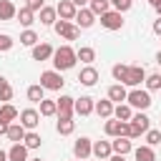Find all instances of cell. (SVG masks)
I'll return each instance as SVG.
<instances>
[{
  "label": "cell",
  "mask_w": 161,
  "mask_h": 161,
  "mask_svg": "<svg viewBox=\"0 0 161 161\" xmlns=\"http://www.w3.org/2000/svg\"><path fill=\"white\" fill-rule=\"evenodd\" d=\"M8 126H10L8 121H0V136H5V133H8Z\"/></svg>",
  "instance_id": "obj_45"
},
{
  "label": "cell",
  "mask_w": 161,
  "mask_h": 161,
  "mask_svg": "<svg viewBox=\"0 0 161 161\" xmlns=\"http://www.w3.org/2000/svg\"><path fill=\"white\" fill-rule=\"evenodd\" d=\"M126 103H128L131 108H136V111H146V108L151 106V93H148V91H141V88H133V91H128Z\"/></svg>",
  "instance_id": "obj_3"
},
{
  "label": "cell",
  "mask_w": 161,
  "mask_h": 161,
  "mask_svg": "<svg viewBox=\"0 0 161 161\" xmlns=\"http://www.w3.org/2000/svg\"><path fill=\"white\" fill-rule=\"evenodd\" d=\"M111 148H113V153L126 156V153H131V151H133V143H131V138H128V136H116V138L111 141Z\"/></svg>",
  "instance_id": "obj_14"
},
{
  "label": "cell",
  "mask_w": 161,
  "mask_h": 161,
  "mask_svg": "<svg viewBox=\"0 0 161 161\" xmlns=\"http://www.w3.org/2000/svg\"><path fill=\"white\" fill-rule=\"evenodd\" d=\"M28 161H40V158H28Z\"/></svg>",
  "instance_id": "obj_51"
},
{
  "label": "cell",
  "mask_w": 161,
  "mask_h": 161,
  "mask_svg": "<svg viewBox=\"0 0 161 161\" xmlns=\"http://www.w3.org/2000/svg\"><path fill=\"white\" fill-rule=\"evenodd\" d=\"M15 13H18V8L10 0H0V20H13Z\"/></svg>",
  "instance_id": "obj_31"
},
{
  "label": "cell",
  "mask_w": 161,
  "mask_h": 161,
  "mask_svg": "<svg viewBox=\"0 0 161 161\" xmlns=\"http://www.w3.org/2000/svg\"><path fill=\"white\" fill-rule=\"evenodd\" d=\"M98 161H103V158H98Z\"/></svg>",
  "instance_id": "obj_53"
},
{
  "label": "cell",
  "mask_w": 161,
  "mask_h": 161,
  "mask_svg": "<svg viewBox=\"0 0 161 161\" xmlns=\"http://www.w3.org/2000/svg\"><path fill=\"white\" fill-rule=\"evenodd\" d=\"M143 136H146V143H148V146H156V143H161V131H156V128H148Z\"/></svg>",
  "instance_id": "obj_39"
},
{
  "label": "cell",
  "mask_w": 161,
  "mask_h": 161,
  "mask_svg": "<svg viewBox=\"0 0 161 161\" xmlns=\"http://www.w3.org/2000/svg\"><path fill=\"white\" fill-rule=\"evenodd\" d=\"M151 30H153L156 35H161V15H158V18L153 20V28H151Z\"/></svg>",
  "instance_id": "obj_43"
},
{
  "label": "cell",
  "mask_w": 161,
  "mask_h": 161,
  "mask_svg": "<svg viewBox=\"0 0 161 161\" xmlns=\"http://www.w3.org/2000/svg\"><path fill=\"white\" fill-rule=\"evenodd\" d=\"M0 161H8V151H3V148H0Z\"/></svg>",
  "instance_id": "obj_47"
},
{
  "label": "cell",
  "mask_w": 161,
  "mask_h": 161,
  "mask_svg": "<svg viewBox=\"0 0 161 161\" xmlns=\"http://www.w3.org/2000/svg\"><path fill=\"white\" fill-rule=\"evenodd\" d=\"M8 161H28V146L20 141V143H13L8 148Z\"/></svg>",
  "instance_id": "obj_17"
},
{
  "label": "cell",
  "mask_w": 161,
  "mask_h": 161,
  "mask_svg": "<svg viewBox=\"0 0 161 161\" xmlns=\"http://www.w3.org/2000/svg\"><path fill=\"white\" fill-rule=\"evenodd\" d=\"M75 161H86V158H75Z\"/></svg>",
  "instance_id": "obj_52"
},
{
  "label": "cell",
  "mask_w": 161,
  "mask_h": 161,
  "mask_svg": "<svg viewBox=\"0 0 161 161\" xmlns=\"http://www.w3.org/2000/svg\"><path fill=\"white\" fill-rule=\"evenodd\" d=\"M131 5H133V0H111V8H113V10H118V13L131 10Z\"/></svg>",
  "instance_id": "obj_40"
},
{
  "label": "cell",
  "mask_w": 161,
  "mask_h": 161,
  "mask_svg": "<svg viewBox=\"0 0 161 161\" xmlns=\"http://www.w3.org/2000/svg\"><path fill=\"white\" fill-rule=\"evenodd\" d=\"M106 136L116 138V136H128V121H118V118H106V126H103Z\"/></svg>",
  "instance_id": "obj_6"
},
{
  "label": "cell",
  "mask_w": 161,
  "mask_h": 161,
  "mask_svg": "<svg viewBox=\"0 0 161 161\" xmlns=\"http://www.w3.org/2000/svg\"><path fill=\"white\" fill-rule=\"evenodd\" d=\"M70 3H73V5H75V8H86V5H88V3H91V0H70Z\"/></svg>",
  "instance_id": "obj_46"
},
{
  "label": "cell",
  "mask_w": 161,
  "mask_h": 161,
  "mask_svg": "<svg viewBox=\"0 0 161 161\" xmlns=\"http://www.w3.org/2000/svg\"><path fill=\"white\" fill-rule=\"evenodd\" d=\"M43 5H45V3H43V0H28V8H30V10H33V13H38V10H40V8H43Z\"/></svg>",
  "instance_id": "obj_42"
},
{
  "label": "cell",
  "mask_w": 161,
  "mask_h": 161,
  "mask_svg": "<svg viewBox=\"0 0 161 161\" xmlns=\"http://www.w3.org/2000/svg\"><path fill=\"white\" fill-rule=\"evenodd\" d=\"M75 58H78L80 63H86V65H91V63L96 60V50H93L91 45H80V48L75 50Z\"/></svg>",
  "instance_id": "obj_24"
},
{
  "label": "cell",
  "mask_w": 161,
  "mask_h": 161,
  "mask_svg": "<svg viewBox=\"0 0 161 161\" xmlns=\"http://www.w3.org/2000/svg\"><path fill=\"white\" fill-rule=\"evenodd\" d=\"M18 113H20V111H18L13 103H3V106H0V121H8V123H13V121L18 118Z\"/></svg>",
  "instance_id": "obj_29"
},
{
  "label": "cell",
  "mask_w": 161,
  "mask_h": 161,
  "mask_svg": "<svg viewBox=\"0 0 161 161\" xmlns=\"http://www.w3.org/2000/svg\"><path fill=\"white\" fill-rule=\"evenodd\" d=\"M20 43H23V45H28V48H33V45L38 43V33H35L33 28H25V30L20 33Z\"/></svg>",
  "instance_id": "obj_35"
},
{
  "label": "cell",
  "mask_w": 161,
  "mask_h": 161,
  "mask_svg": "<svg viewBox=\"0 0 161 161\" xmlns=\"http://www.w3.org/2000/svg\"><path fill=\"white\" fill-rule=\"evenodd\" d=\"M53 30H55L60 38H65V40H75V38L80 35V28H78L75 23H70V20H55V23H53Z\"/></svg>",
  "instance_id": "obj_5"
},
{
  "label": "cell",
  "mask_w": 161,
  "mask_h": 161,
  "mask_svg": "<svg viewBox=\"0 0 161 161\" xmlns=\"http://www.w3.org/2000/svg\"><path fill=\"white\" fill-rule=\"evenodd\" d=\"M0 101H3V103H10V101H13V86H10V80L3 78V75H0Z\"/></svg>",
  "instance_id": "obj_34"
},
{
  "label": "cell",
  "mask_w": 161,
  "mask_h": 161,
  "mask_svg": "<svg viewBox=\"0 0 161 161\" xmlns=\"http://www.w3.org/2000/svg\"><path fill=\"white\" fill-rule=\"evenodd\" d=\"M153 10H156V13H158V15H161V0H158V3H156V5H153Z\"/></svg>",
  "instance_id": "obj_48"
},
{
  "label": "cell",
  "mask_w": 161,
  "mask_h": 161,
  "mask_svg": "<svg viewBox=\"0 0 161 161\" xmlns=\"http://www.w3.org/2000/svg\"><path fill=\"white\" fill-rule=\"evenodd\" d=\"M143 80H146V70H143V65H128V73H126V80H123V86L138 88Z\"/></svg>",
  "instance_id": "obj_9"
},
{
  "label": "cell",
  "mask_w": 161,
  "mask_h": 161,
  "mask_svg": "<svg viewBox=\"0 0 161 161\" xmlns=\"http://www.w3.org/2000/svg\"><path fill=\"white\" fill-rule=\"evenodd\" d=\"M146 91H161V73H151L146 75Z\"/></svg>",
  "instance_id": "obj_38"
},
{
  "label": "cell",
  "mask_w": 161,
  "mask_h": 161,
  "mask_svg": "<svg viewBox=\"0 0 161 161\" xmlns=\"http://www.w3.org/2000/svg\"><path fill=\"white\" fill-rule=\"evenodd\" d=\"M93 98L91 96H80V98H75L73 101V113H78V116H91L93 113Z\"/></svg>",
  "instance_id": "obj_11"
},
{
  "label": "cell",
  "mask_w": 161,
  "mask_h": 161,
  "mask_svg": "<svg viewBox=\"0 0 161 161\" xmlns=\"http://www.w3.org/2000/svg\"><path fill=\"white\" fill-rule=\"evenodd\" d=\"M156 63H158V65H161V50H158V53H156Z\"/></svg>",
  "instance_id": "obj_49"
},
{
  "label": "cell",
  "mask_w": 161,
  "mask_h": 161,
  "mask_svg": "<svg viewBox=\"0 0 161 161\" xmlns=\"http://www.w3.org/2000/svg\"><path fill=\"white\" fill-rule=\"evenodd\" d=\"M113 106H116L113 101L103 98V101H98V103L93 106V111H96V113H98L101 118H111V116H113Z\"/></svg>",
  "instance_id": "obj_22"
},
{
  "label": "cell",
  "mask_w": 161,
  "mask_h": 161,
  "mask_svg": "<svg viewBox=\"0 0 161 161\" xmlns=\"http://www.w3.org/2000/svg\"><path fill=\"white\" fill-rule=\"evenodd\" d=\"M158 131H161V128H158Z\"/></svg>",
  "instance_id": "obj_54"
},
{
  "label": "cell",
  "mask_w": 161,
  "mask_h": 161,
  "mask_svg": "<svg viewBox=\"0 0 161 161\" xmlns=\"http://www.w3.org/2000/svg\"><path fill=\"white\" fill-rule=\"evenodd\" d=\"M43 98H45V88H43L40 83H35V86L28 88V101H30V103H40Z\"/></svg>",
  "instance_id": "obj_32"
},
{
  "label": "cell",
  "mask_w": 161,
  "mask_h": 161,
  "mask_svg": "<svg viewBox=\"0 0 161 161\" xmlns=\"http://www.w3.org/2000/svg\"><path fill=\"white\" fill-rule=\"evenodd\" d=\"M15 18H18V20H20V25H25V28H30V25L35 23V13H33L28 5H23V8L15 13Z\"/></svg>",
  "instance_id": "obj_23"
},
{
  "label": "cell",
  "mask_w": 161,
  "mask_h": 161,
  "mask_svg": "<svg viewBox=\"0 0 161 161\" xmlns=\"http://www.w3.org/2000/svg\"><path fill=\"white\" fill-rule=\"evenodd\" d=\"M53 45L50 43H35L33 45V60H50L53 58Z\"/></svg>",
  "instance_id": "obj_15"
},
{
  "label": "cell",
  "mask_w": 161,
  "mask_h": 161,
  "mask_svg": "<svg viewBox=\"0 0 161 161\" xmlns=\"http://www.w3.org/2000/svg\"><path fill=\"white\" fill-rule=\"evenodd\" d=\"M53 65H55V70H70L75 63H78V58H75V50L70 48V45H60V48H55L53 50Z\"/></svg>",
  "instance_id": "obj_1"
},
{
  "label": "cell",
  "mask_w": 161,
  "mask_h": 161,
  "mask_svg": "<svg viewBox=\"0 0 161 161\" xmlns=\"http://www.w3.org/2000/svg\"><path fill=\"white\" fill-rule=\"evenodd\" d=\"M73 101L75 98H70V96H60L58 101H55V116L58 118H73Z\"/></svg>",
  "instance_id": "obj_10"
},
{
  "label": "cell",
  "mask_w": 161,
  "mask_h": 161,
  "mask_svg": "<svg viewBox=\"0 0 161 161\" xmlns=\"http://www.w3.org/2000/svg\"><path fill=\"white\" fill-rule=\"evenodd\" d=\"M78 80L83 83V86H96L98 83V70L93 68V65H86V68H80V75H78Z\"/></svg>",
  "instance_id": "obj_18"
},
{
  "label": "cell",
  "mask_w": 161,
  "mask_h": 161,
  "mask_svg": "<svg viewBox=\"0 0 161 161\" xmlns=\"http://www.w3.org/2000/svg\"><path fill=\"white\" fill-rule=\"evenodd\" d=\"M18 118H20V126H23L25 131H35L38 123H40V113H38L35 108H23V111L18 113Z\"/></svg>",
  "instance_id": "obj_7"
},
{
  "label": "cell",
  "mask_w": 161,
  "mask_h": 161,
  "mask_svg": "<svg viewBox=\"0 0 161 161\" xmlns=\"http://www.w3.org/2000/svg\"><path fill=\"white\" fill-rule=\"evenodd\" d=\"M23 143H25V146H28V151H30V148H40L43 138H40V133H35V131H25Z\"/></svg>",
  "instance_id": "obj_33"
},
{
  "label": "cell",
  "mask_w": 161,
  "mask_h": 161,
  "mask_svg": "<svg viewBox=\"0 0 161 161\" xmlns=\"http://www.w3.org/2000/svg\"><path fill=\"white\" fill-rule=\"evenodd\" d=\"M55 13H58V18H60V20H75L78 8H75L70 0H60V3L55 5Z\"/></svg>",
  "instance_id": "obj_13"
},
{
  "label": "cell",
  "mask_w": 161,
  "mask_h": 161,
  "mask_svg": "<svg viewBox=\"0 0 161 161\" xmlns=\"http://www.w3.org/2000/svg\"><path fill=\"white\" fill-rule=\"evenodd\" d=\"M55 131H58L60 136H70V133L75 131V121H73V118H58Z\"/></svg>",
  "instance_id": "obj_28"
},
{
  "label": "cell",
  "mask_w": 161,
  "mask_h": 161,
  "mask_svg": "<svg viewBox=\"0 0 161 161\" xmlns=\"http://www.w3.org/2000/svg\"><path fill=\"white\" fill-rule=\"evenodd\" d=\"M113 153V148H111V141H93V151H91V156H96V158H108Z\"/></svg>",
  "instance_id": "obj_19"
},
{
  "label": "cell",
  "mask_w": 161,
  "mask_h": 161,
  "mask_svg": "<svg viewBox=\"0 0 161 161\" xmlns=\"http://www.w3.org/2000/svg\"><path fill=\"white\" fill-rule=\"evenodd\" d=\"M40 86L45 88V91H60L63 86H65V80H63V73L60 70H43L40 73Z\"/></svg>",
  "instance_id": "obj_4"
},
{
  "label": "cell",
  "mask_w": 161,
  "mask_h": 161,
  "mask_svg": "<svg viewBox=\"0 0 161 161\" xmlns=\"http://www.w3.org/2000/svg\"><path fill=\"white\" fill-rule=\"evenodd\" d=\"M126 96H128V91H126L123 83H113V86L108 88V101H113V103H123Z\"/></svg>",
  "instance_id": "obj_21"
},
{
  "label": "cell",
  "mask_w": 161,
  "mask_h": 161,
  "mask_svg": "<svg viewBox=\"0 0 161 161\" xmlns=\"http://www.w3.org/2000/svg\"><path fill=\"white\" fill-rule=\"evenodd\" d=\"M148 3H151V5H156V3H158V0H148Z\"/></svg>",
  "instance_id": "obj_50"
},
{
  "label": "cell",
  "mask_w": 161,
  "mask_h": 161,
  "mask_svg": "<svg viewBox=\"0 0 161 161\" xmlns=\"http://www.w3.org/2000/svg\"><path fill=\"white\" fill-rule=\"evenodd\" d=\"M5 136H8L13 143H20V141H23V136H25V128L20 126V121H18V123L13 121V123L8 126V133H5Z\"/></svg>",
  "instance_id": "obj_26"
},
{
  "label": "cell",
  "mask_w": 161,
  "mask_h": 161,
  "mask_svg": "<svg viewBox=\"0 0 161 161\" xmlns=\"http://www.w3.org/2000/svg\"><path fill=\"white\" fill-rule=\"evenodd\" d=\"M101 25H103L106 30H121V28H123V13H118V10L103 13V15H101Z\"/></svg>",
  "instance_id": "obj_8"
},
{
  "label": "cell",
  "mask_w": 161,
  "mask_h": 161,
  "mask_svg": "<svg viewBox=\"0 0 161 161\" xmlns=\"http://www.w3.org/2000/svg\"><path fill=\"white\" fill-rule=\"evenodd\" d=\"M148 128H151V118L138 111V113H133L131 121H128V138H138V136H143Z\"/></svg>",
  "instance_id": "obj_2"
},
{
  "label": "cell",
  "mask_w": 161,
  "mask_h": 161,
  "mask_svg": "<svg viewBox=\"0 0 161 161\" xmlns=\"http://www.w3.org/2000/svg\"><path fill=\"white\" fill-rule=\"evenodd\" d=\"M106 161H126V156H121V153H111Z\"/></svg>",
  "instance_id": "obj_44"
},
{
  "label": "cell",
  "mask_w": 161,
  "mask_h": 161,
  "mask_svg": "<svg viewBox=\"0 0 161 161\" xmlns=\"http://www.w3.org/2000/svg\"><path fill=\"white\" fill-rule=\"evenodd\" d=\"M111 73H113V80L123 83V80H126V73H128V65H126V63H116V65L111 68Z\"/></svg>",
  "instance_id": "obj_36"
},
{
  "label": "cell",
  "mask_w": 161,
  "mask_h": 161,
  "mask_svg": "<svg viewBox=\"0 0 161 161\" xmlns=\"http://www.w3.org/2000/svg\"><path fill=\"white\" fill-rule=\"evenodd\" d=\"M96 23V15L88 10V5L86 8H78V13H75V25L78 28H91Z\"/></svg>",
  "instance_id": "obj_16"
},
{
  "label": "cell",
  "mask_w": 161,
  "mask_h": 161,
  "mask_svg": "<svg viewBox=\"0 0 161 161\" xmlns=\"http://www.w3.org/2000/svg\"><path fill=\"white\" fill-rule=\"evenodd\" d=\"M88 10H91L93 15H103V13L111 10V0H91V3H88Z\"/></svg>",
  "instance_id": "obj_30"
},
{
  "label": "cell",
  "mask_w": 161,
  "mask_h": 161,
  "mask_svg": "<svg viewBox=\"0 0 161 161\" xmlns=\"http://www.w3.org/2000/svg\"><path fill=\"white\" fill-rule=\"evenodd\" d=\"M38 106H40V111H38L40 116H55V111H58L55 108V101H48V98H43Z\"/></svg>",
  "instance_id": "obj_37"
},
{
  "label": "cell",
  "mask_w": 161,
  "mask_h": 161,
  "mask_svg": "<svg viewBox=\"0 0 161 161\" xmlns=\"http://www.w3.org/2000/svg\"><path fill=\"white\" fill-rule=\"evenodd\" d=\"M91 151H93V141H91L88 136H80V138L73 143V153H75V158H88Z\"/></svg>",
  "instance_id": "obj_12"
},
{
  "label": "cell",
  "mask_w": 161,
  "mask_h": 161,
  "mask_svg": "<svg viewBox=\"0 0 161 161\" xmlns=\"http://www.w3.org/2000/svg\"><path fill=\"white\" fill-rule=\"evenodd\" d=\"M13 43H15V40H13L10 35H5V33H0V53H8V50L13 48Z\"/></svg>",
  "instance_id": "obj_41"
},
{
  "label": "cell",
  "mask_w": 161,
  "mask_h": 161,
  "mask_svg": "<svg viewBox=\"0 0 161 161\" xmlns=\"http://www.w3.org/2000/svg\"><path fill=\"white\" fill-rule=\"evenodd\" d=\"M133 156H136V161H156V153H153V146H138V148H133Z\"/></svg>",
  "instance_id": "obj_27"
},
{
  "label": "cell",
  "mask_w": 161,
  "mask_h": 161,
  "mask_svg": "<svg viewBox=\"0 0 161 161\" xmlns=\"http://www.w3.org/2000/svg\"><path fill=\"white\" fill-rule=\"evenodd\" d=\"M131 116H133V108H131L128 103H116V106H113V118H118V121H131Z\"/></svg>",
  "instance_id": "obj_25"
},
{
  "label": "cell",
  "mask_w": 161,
  "mask_h": 161,
  "mask_svg": "<svg viewBox=\"0 0 161 161\" xmlns=\"http://www.w3.org/2000/svg\"><path fill=\"white\" fill-rule=\"evenodd\" d=\"M38 20H40V25H53V23L58 20V13H55V8H50V5H43V8L38 10Z\"/></svg>",
  "instance_id": "obj_20"
}]
</instances>
